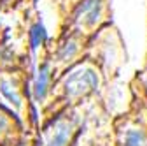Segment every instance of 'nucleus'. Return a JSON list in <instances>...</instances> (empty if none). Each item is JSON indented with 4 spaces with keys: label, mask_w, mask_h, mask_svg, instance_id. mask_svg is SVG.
I'll return each mask as SVG.
<instances>
[{
    "label": "nucleus",
    "mask_w": 147,
    "mask_h": 146,
    "mask_svg": "<svg viewBox=\"0 0 147 146\" xmlns=\"http://www.w3.org/2000/svg\"><path fill=\"white\" fill-rule=\"evenodd\" d=\"M109 21L110 0H81L65 20L58 23V30L93 39L105 27H109Z\"/></svg>",
    "instance_id": "39448f33"
},
{
    "label": "nucleus",
    "mask_w": 147,
    "mask_h": 146,
    "mask_svg": "<svg viewBox=\"0 0 147 146\" xmlns=\"http://www.w3.org/2000/svg\"><path fill=\"white\" fill-rule=\"evenodd\" d=\"M93 39L60 30H56V33L47 39V42L39 49V55L49 62L54 81L86 57L93 46Z\"/></svg>",
    "instance_id": "7ed1b4c3"
},
{
    "label": "nucleus",
    "mask_w": 147,
    "mask_h": 146,
    "mask_svg": "<svg viewBox=\"0 0 147 146\" xmlns=\"http://www.w3.org/2000/svg\"><path fill=\"white\" fill-rule=\"evenodd\" d=\"M30 136L23 123L16 118L14 113H11L7 107L0 106V146H7L18 139H23Z\"/></svg>",
    "instance_id": "423d86ee"
},
{
    "label": "nucleus",
    "mask_w": 147,
    "mask_h": 146,
    "mask_svg": "<svg viewBox=\"0 0 147 146\" xmlns=\"http://www.w3.org/2000/svg\"><path fill=\"white\" fill-rule=\"evenodd\" d=\"M86 125L84 106L67 107L39 125V146H77Z\"/></svg>",
    "instance_id": "20e7f679"
},
{
    "label": "nucleus",
    "mask_w": 147,
    "mask_h": 146,
    "mask_svg": "<svg viewBox=\"0 0 147 146\" xmlns=\"http://www.w3.org/2000/svg\"><path fill=\"white\" fill-rule=\"evenodd\" d=\"M102 83H103L102 63L96 57L91 55L89 49V53L79 63L68 69L63 76H60L53 83L44 106L39 109V125L67 107L84 106L86 102L98 95Z\"/></svg>",
    "instance_id": "f257e3e1"
},
{
    "label": "nucleus",
    "mask_w": 147,
    "mask_h": 146,
    "mask_svg": "<svg viewBox=\"0 0 147 146\" xmlns=\"http://www.w3.org/2000/svg\"><path fill=\"white\" fill-rule=\"evenodd\" d=\"M32 69L0 70V106L16 115L30 136L39 137V109L32 99Z\"/></svg>",
    "instance_id": "f03ea898"
},
{
    "label": "nucleus",
    "mask_w": 147,
    "mask_h": 146,
    "mask_svg": "<svg viewBox=\"0 0 147 146\" xmlns=\"http://www.w3.org/2000/svg\"><path fill=\"white\" fill-rule=\"evenodd\" d=\"M54 9H56V16H58V23H61L65 18L68 16V12L76 7L77 2H81V0H51Z\"/></svg>",
    "instance_id": "0eeeda50"
},
{
    "label": "nucleus",
    "mask_w": 147,
    "mask_h": 146,
    "mask_svg": "<svg viewBox=\"0 0 147 146\" xmlns=\"http://www.w3.org/2000/svg\"><path fill=\"white\" fill-rule=\"evenodd\" d=\"M93 146H96V143H95ZM105 146H114V141H112V137H110V144H105Z\"/></svg>",
    "instance_id": "1a4fd4ad"
},
{
    "label": "nucleus",
    "mask_w": 147,
    "mask_h": 146,
    "mask_svg": "<svg viewBox=\"0 0 147 146\" xmlns=\"http://www.w3.org/2000/svg\"><path fill=\"white\" fill-rule=\"evenodd\" d=\"M39 137H35V136H26V137H23V139H18V141H14V143H11V144H7V146H39Z\"/></svg>",
    "instance_id": "6e6552de"
}]
</instances>
